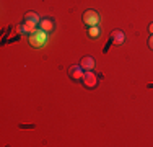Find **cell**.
<instances>
[{
	"label": "cell",
	"mask_w": 153,
	"mask_h": 147,
	"mask_svg": "<svg viewBox=\"0 0 153 147\" xmlns=\"http://www.w3.org/2000/svg\"><path fill=\"white\" fill-rule=\"evenodd\" d=\"M28 41L33 47H36V49H41V47L47 46V43H49V34L44 31V29L38 28L34 29V31L30 34V38H28Z\"/></svg>",
	"instance_id": "cell-1"
},
{
	"label": "cell",
	"mask_w": 153,
	"mask_h": 147,
	"mask_svg": "<svg viewBox=\"0 0 153 147\" xmlns=\"http://www.w3.org/2000/svg\"><path fill=\"white\" fill-rule=\"evenodd\" d=\"M39 23H41V20H39V15L34 13V12H28L26 16H25V31L26 33H31L34 31V29H38L36 26H39Z\"/></svg>",
	"instance_id": "cell-2"
},
{
	"label": "cell",
	"mask_w": 153,
	"mask_h": 147,
	"mask_svg": "<svg viewBox=\"0 0 153 147\" xmlns=\"http://www.w3.org/2000/svg\"><path fill=\"white\" fill-rule=\"evenodd\" d=\"M83 21H85L86 26H98L100 21H101V18L94 10H86V12L83 13Z\"/></svg>",
	"instance_id": "cell-3"
},
{
	"label": "cell",
	"mask_w": 153,
	"mask_h": 147,
	"mask_svg": "<svg viewBox=\"0 0 153 147\" xmlns=\"http://www.w3.org/2000/svg\"><path fill=\"white\" fill-rule=\"evenodd\" d=\"M82 82L86 88H94L98 85V77L94 75L91 70H86L85 75H83V79H82Z\"/></svg>",
	"instance_id": "cell-4"
},
{
	"label": "cell",
	"mask_w": 153,
	"mask_h": 147,
	"mask_svg": "<svg viewBox=\"0 0 153 147\" xmlns=\"http://www.w3.org/2000/svg\"><path fill=\"white\" fill-rule=\"evenodd\" d=\"M68 74H70V77L74 80H82L83 75H85V70H83L80 65H72L70 70H68Z\"/></svg>",
	"instance_id": "cell-5"
},
{
	"label": "cell",
	"mask_w": 153,
	"mask_h": 147,
	"mask_svg": "<svg viewBox=\"0 0 153 147\" xmlns=\"http://www.w3.org/2000/svg\"><path fill=\"white\" fill-rule=\"evenodd\" d=\"M80 67L83 69V70H93V67H94V59L93 57H90V56H85L82 59V61H80Z\"/></svg>",
	"instance_id": "cell-6"
},
{
	"label": "cell",
	"mask_w": 153,
	"mask_h": 147,
	"mask_svg": "<svg viewBox=\"0 0 153 147\" xmlns=\"http://www.w3.org/2000/svg\"><path fill=\"white\" fill-rule=\"evenodd\" d=\"M111 41L114 44H122L126 41V36H124L122 31H119V29H114V31H111Z\"/></svg>",
	"instance_id": "cell-7"
},
{
	"label": "cell",
	"mask_w": 153,
	"mask_h": 147,
	"mask_svg": "<svg viewBox=\"0 0 153 147\" xmlns=\"http://www.w3.org/2000/svg\"><path fill=\"white\" fill-rule=\"evenodd\" d=\"M39 28L44 29L46 33H52L54 31V21L51 18H42L41 23H39Z\"/></svg>",
	"instance_id": "cell-8"
},
{
	"label": "cell",
	"mask_w": 153,
	"mask_h": 147,
	"mask_svg": "<svg viewBox=\"0 0 153 147\" xmlns=\"http://www.w3.org/2000/svg\"><path fill=\"white\" fill-rule=\"evenodd\" d=\"M88 34L91 36V38H98V36L101 34V28H100V26H90Z\"/></svg>",
	"instance_id": "cell-9"
},
{
	"label": "cell",
	"mask_w": 153,
	"mask_h": 147,
	"mask_svg": "<svg viewBox=\"0 0 153 147\" xmlns=\"http://www.w3.org/2000/svg\"><path fill=\"white\" fill-rule=\"evenodd\" d=\"M148 46H150V47H152V49H153V34H152V38H150V41H148Z\"/></svg>",
	"instance_id": "cell-10"
},
{
	"label": "cell",
	"mask_w": 153,
	"mask_h": 147,
	"mask_svg": "<svg viewBox=\"0 0 153 147\" xmlns=\"http://www.w3.org/2000/svg\"><path fill=\"white\" fill-rule=\"evenodd\" d=\"M148 29H150V33H152V34H153V23L150 25V26H148Z\"/></svg>",
	"instance_id": "cell-11"
}]
</instances>
